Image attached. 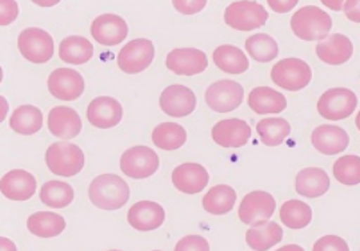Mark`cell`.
<instances>
[{
    "instance_id": "obj_25",
    "label": "cell",
    "mask_w": 360,
    "mask_h": 251,
    "mask_svg": "<svg viewBox=\"0 0 360 251\" xmlns=\"http://www.w3.org/2000/svg\"><path fill=\"white\" fill-rule=\"evenodd\" d=\"M248 107L257 114H282L287 108V99L270 87H257L248 95Z\"/></svg>"
},
{
    "instance_id": "obj_3",
    "label": "cell",
    "mask_w": 360,
    "mask_h": 251,
    "mask_svg": "<svg viewBox=\"0 0 360 251\" xmlns=\"http://www.w3.org/2000/svg\"><path fill=\"white\" fill-rule=\"evenodd\" d=\"M46 163L56 176L74 177L83 170L86 157L75 144L55 142L46 151Z\"/></svg>"
},
{
    "instance_id": "obj_35",
    "label": "cell",
    "mask_w": 360,
    "mask_h": 251,
    "mask_svg": "<svg viewBox=\"0 0 360 251\" xmlns=\"http://www.w3.org/2000/svg\"><path fill=\"white\" fill-rule=\"evenodd\" d=\"M245 50L257 63H270L279 55L278 43L267 34H255L247 39Z\"/></svg>"
},
{
    "instance_id": "obj_42",
    "label": "cell",
    "mask_w": 360,
    "mask_h": 251,
    "mask_svg": "<svg viewBox=\"0 0 360 251\" xmlns=\"http://www.w3.org/2000/svg\"><path fill=\"white\" fill-rule=\"evenodd\" d=\"M267 3L272 11L278 13H287L295 8L299 0H267Z\"/></svg>"
},
{
    "instance_id": "obj_27",
    "label": "cell",
    "mask_w": 360,
    "mask_h": 251,
    "mask_svg": "<svg viewBox=\"0 0 360 251\" xmlns=\"http://www.w3.org/2000/svg\"><path fill=\"white\" fill-rule=\"evenodd\" d=\"M212 59L219 69L229 75L245 74L250 67L245 52L231 44L219 46L212 53Z\"/></svg>"
},
{
    "instance_id": "obj_10",
    "label": "cell",
    "mask_w": 360,
    "mask_h": 251,
    "mask_svg": "<svg viewBox=\"0 0 360 251\" xmlns=\"http://www.w3.org/2000/svg\"><path fill=\"white\" fill-rule=\"evenodd\" d=\"M155 57L154 44L148 39H135L127 43L117 55V65L127 75H136L147 69Z\"/></svg>"
},
{
    "instance_id": "obj_24",
    "label": "cell",
    "mask_w": 360,
    "mask_h": 251,
    "mask_svg": "<svg viewBox=\"0 0 360 251\" xmlns=\"http://www.w3.org/2000/svg\"><path fill=\"white\" fill-rule=\"evenodd\" d=\"M330 177L321 168L303 169L296 176V191L307 198L321 197L330 190Z\"/></svg>"
},
{
    "instance_id": "obj_46",
    "label": "cell",
    "mask_w": 360,
    "mask_h": 251,
    "mask_svg": "<svg viewBox=\"0 0 360 251\" xmlns=\"http://www.w3.org/2000/svg\"><path fill=\"white\" fill-rule=\"evenodd\" d=\"M8 109H10L8 101L6 100L3 96H0V124L6 120V117L8 114Z\"/></svg>"
},
{
    "instance_id": "obj_29",
    "label": "cell",
    "mask_w": 360,
    "mask_h": 251,
    "mask_svg": "<svg viewBox=\"0 0 360 251\" xmlns=\"http://www.w3.org/2000/svg\"><path fill=\"white\" fill-rule=\"evenodd\" d=\"M43 126V114L34 105H20L10 117V128L13 132L31 136L38 133Z\"/></svg>"
},
{
    "instance_id": "obj_47",
    "label": "cell",
    "mask_w": 360,
    "mask_h": 251,
    "mask_svg": "<svg viewBox=\"0 0 360 251\" xmlns=\"http://www.w3.org/2000/svg\"><path fill=\"white\" fill-rule=\"evenodd\" d=\"M32 3H35L37 6H40V7H53V6H56V4H59L62 0H31Z\"/></svg>"
},
{
    "instance_id": "obj_32",
    "label": "cell",
    "mask_w": 360,
    "mask_h": 251,
    "mask_svg": "<svg viewBox=\"0 0 360 251\" xmlns=\"http://www.w3.org/2000/svg\"><path fill=\"white\" fill-rule=\"evenodd\" d=\"M39 198L44 205L52 209H63L71 205L75 198L72 186L63 181L52 179L46 182L39 193Z\"/></svg>"
},
{
    "instance_id": "obj_52",
    "label": "cell",
    "mask_w": 360,
    "mask_h": 251,
    "mask_svg": "<svg viewBox=\"0 0 360 251\" xmlns=\"http://www.w3.org/2000/svg\"><path fill=\"white\" fill-rule=\"evenodd\" d=\"M155 251H159V250H155Z\"/></svg>"
},
{
    "instance_id": "obj_11",
    "label": "cell",
    "mask_w": 360,
    "mask_h": 251,
    "mask_svg": "<svg viewBox=\"0 0 360 251\" xmlns=\"http://www.w3.org/2000/svg\"><path fill=\"white\" fill-rule=\"evenodd\" d=\"M245 97L243 87L233 80H219L206 90L207 105L218 114H229L242 105Z\"/></svg>"
},
{
    "instance_id": "obj_34",
    "label": "cell",
    "mask_w": 360,
    "mask_h": 251,
    "mask_svg": "<svg viewBox=\"0 0 360 251\" xmlns=\"http://www.w3.org/2000/svg\"><path fill=\"white\" fill-rule=\"evenodd\" d=\"M187 141V132L176 123H162L153 130V142L163 151H176Z\"/></svg>"
},
{
    "instance_id": "obj_15",
    "label": "cell",
    "mask_w": 360,
    "mask_h": 251,
    "mask_svg": "<svg viewBox=\"0 0 360 251\" xmlns=\"http://www.w3.org/2000/svg\"><path fill=\"white\" fill-rule=\"evenodd\" d=\"M166 65L175 75L193 76L206 71L208 60L203 50L196 48H176L168 53Z\"/></svg>"
},
{
    "instance_id": "obj_36",
    "label": "cell",
    "mask_w": 360,
    "mask_h": 251,
    "mask_svg": "<svg viewBox=\"0 0 360 251\" xmlns=\"http://www.w3.org/2000/svg\"><path fill=\"white\" fill-rule=\"evenodd\" d=\"M281 219L290 229H304L312 221V210L306 202L290 200L281 208Z\"/></svg>"
},
{
    "instance_id": "obj_39",
    "label": "cell",
    "mask_w": 360,
    "mask_h": 251,
    "mask_svg": "<svg viewBox=\"0 0 360 251\" xmlns=\"http://www.w3.org/2000/svg\"><path fill=\"white\" fill-rule=\"evenodd\" d=\"M312 251H349L348 243L338 236H324L318 239Z\"/></svg>"
},
{
    "instance_id": "obj_44",
    "label": "cell",
    "mask_w": 360,
    "mask_h": 251,
    "mask_svg": "<svg viewBox=\"0 0 360 251\" xmlns=\"http://www.w3.org/2000/svg\"><path fill=\"white\" fill-rule=\"evenodd\" d=\"M321 1L330 10L340 11V10H343V6H345L346 0H321Z\"/></svg>"
},
{
    "instance_id": "obj_20",
    "label": "cell",
    "mask_w": 360,
    "mask_h": 251,
    "mask_svg": "<svg viewBox=\"0 0 360 251\" xmlns=\"http://www.w3.org/2000/svg\"><path fill=\"white\" fill-rule=\"evenodd\" d=\"M127 219L129 225L138 231H153L163 225L166 212L158 202H136L131 206Z\"/></svg>"
},
{
    "instance_id": "obj_2",
    "label": "cell",
    "mask_w": 360,
    "mask_h": 251,
    "mask_svg": "<svg viewBox=\"0 0 360 251\" xmlns=\"http://www.w3.org/2000/svg\"><path fill=\"white\" fill-rule=\"evenodd\" d=\"M291 28L295 36L304 41L323 40L333 28V19L319 7L306 6L292 15Z\"/></svg>"
},
{
    "instance_id": "obj_50",
    "label": "cell",
    "mask_w": 360,
    "mask_h": 251,
    "mask_svg": "<svg viewBox=\"0 0 360 251\" xmlns=\"http://www.w3.org/2000/svg\"><path fill=\"white\" fill-rule=\"evenodd\" d=\"M1 81H3V69L0 67V84H1Z\"/></svg>"
},
{
    "instance_id": "obj_19",
    "label": "cell",
    "mask_w": 360,
    "mask_h": 251,
    "mask_svg": "<svg viewBox=\"0 0 360 251\" xmlns=\"http://www.w3.org/2000/svg\"><path fill=\"white\" fill-rule=\"evenodd\" d=\"M208 181L210 175L200 163H181L172 172L174 186L186 194L200 193L208 185Z\"/></svg>"
},
{
    "instance_id": "obj_21",
    "label": "cell",
    "mask_w": 360,
    "mask_h": 251,
    "mask_svg": "<svg viewBox=\"0 0 360 251\" xmlns=\"http://www.w3.org/2000/svg\"><path fill=\"white\" fill-rule=\"evenodd\" d=\"M311 142L319 153L326 156H335L347 149L349 137L343 128L324 124L314 129L311 135Z\"/></svg>"
},
{
    "instance_id": "obj_23",
    "label": "cell",
    "mask_w": 360,
    "mask_h": 251,
    "mask_svg": "<svg viewBox=\"0 0 360 251\" xmlns=\"http://www.w3.org/2000/svg\"><path fill=\"white\" fill-rule=\"evenodd\" d=\"M354 53L352 41L342 34H333L321 40L316 46V55L323 63L342 65L347 63Z\"/></svg>"
},
{
    "instance_id": "obj_37",
    "label": "cell",
    "mask_w": 360,
    "mask_h": 251,
    "mask_svg": "<svg viewBox=\"0 0 360 251\" xmlns=\"http://www.w3.org/2000/svg\"><path fill=\"white\" fill-rule=\"evenodd\" d=\"M334 177L343 185L354 186L360 184V157L348 154L338 158L333 168Z\"/></svg>"
},
{
    "instance_id": "obj_26",
    "label": "cell",
    "mask_w": 360,
    "mask_h": 251,
    "mask_svg": "<svg viewBox=\"0 0 360 251\" xmlns=\"http://www.w3.org/2000/svg\"><path fill=\"white\" fill-rule=\"evenodd\" d=\"M65 219L60 214L52 212H38L28 217L27 229L31 234L40 238L58 237L65 231Z\"/></svg>"
},
{
    "instance_id": "obj_49",
    "label": "cell",
    "mask_w": 360,
    "mask_h": 251,
    "mask_svg": "<svg viewBox=\"0 0 360 251\" xmlns=\"http://www.w3.org/2000/svg\"><path fill=\"white\" fill-rule=\"evenodd\" d=\"M355 124H356L358 129L360 130V111L359 114H358V116H356V118H355Z\"/></svg>"
},
{
    "instance_id": "obj_40",
    "label": "cell",
    "mask_w": 360,
    "mask_h": 251,
    "mask_svg": "<svg viewBox=\"0 0 360 251\" xmlns=\"http://www.w3.org/2000/svg\"><path fill=\"white\" fill-rule=\"evenodd\" d=\"M19 6L16 0H0V25H10L18 19Z\"/></svg>"
},
{
    "instance_id": "obj_18",
    "label": "cell",
    "mask_w": 360,
    "mask_h": 251,
    "mask_svg": "<svg viewBox=\"0 0 360 251\" xmlns=\"http://www.w3.org/2000/svg\"><path fill=\"white\" fill-rule=\"evenodd\" d=\"M123 117V107L110 96H101L91 101L87 118L91 126L99 129H110L117 126Z\"/></svg>"
},
{
    "instance_id": "obj_16",
    "label": "cell",
    "mask_w": 360,
    "mask_h": 251,
    "mask_svg": "<svg viewBox=\"0 0 360 251\" xmlns=\"http://www.w3.org/2000/svg\"><path fill=\"white\" fill-rule=\"evenodd\" d=\"M159 102L165 114L180 118L190 116L195 111L196 96L188 87L174 84L162 92Z\"/></svg>"
},
{
    "instance_id": "obj_1",
    "label": "cell",
    "mask_w": 360,
    "mask_h": 251,
    "mask_svg": "<svg viewBox=\"0 0 360 251\" xmlns=\"http://www.w3.org/2000/svg\"><path fill=\"white\" fill-rule=\"evenodd\" d=\"M89 196L90 201L102 210H119L129 202V184L116 175H101L91 182Z\"/></svg>"
},
{
    "instance_id": "obj_28",
    "label": "cell",
    "mask_w": 360,
    "mask_h": 251,
    "mask_svg": "<svg viewBox=\"0 0 360 251\" xmlns=\"http://www.w3.org/2000/svg\"><path fill=\"white\" fill-rule=\"evenodd\" d=\"M283 239V229L276 222L251 227L245 233L247 245L255 251H267Z\"/></svg>"
},
{
    "instance_id": "obj_4",
    "label": "cell",
    "mask_w": 360,
    "mask_h": 251,
    "mask_svg": "<svg viewBox=\"0 0 360 251\" xmlns=\"http://www.w3.org/2000/svg\"><path fill=\"white\" fill-rule=\"evenodd\" d=\"M269 20V13L257 1L239 0L233 1L224 13V22L235 31H254L262 28Z\"/></svg>"
},
{
    "instance_id": "obj_22",
    "label": "cell",
    "mask_w": 360,
    "mask_h": 251,
    "mask_svg": "<svg viewBox=\"0 0 360 251\" xmlns=\"http://www.w3.org/2000/svg\"><path fill=\"white\" fill-rule=\"evenodd\" d=\"M82 118L74 108L55 107L49 114V129L55 137L71 140L82 132Z\"/></svg>"
},
{
    "instance_id": "obj_9",
    "label": "cell",
    "mask_w": 360,
    "mask_h": 251,
    "mask_svg": "<svg viewBox=\"0 0 360 251\" xmlns=\"http://www.w3.org/2000/svg\"><path fill=\"white\" fill-rule=\"evenodd\" d=\"M159 157L156 151L148 147H134L123 153L120 158V170L123 175L143 179L154 176L159 169Z\"/></svg>"
},
{
    "instance_id": "obj_43",
    "label": "cell",
    "mask_w": 360,
    "mask_h": 251,
    "mask_svg": "<svg viewBox=\"0 0 360 251\" xmlns=\"http://www.w3.org/2000/svg\"><path fill=\"white\" fill-rule=\"evenodd\" d=\"M343 11L348 20L354 23H360V0H346Z\"/></svg>"
},
{
    "instance_id": "obj_17",
    "label": "cell",
    "mask_w": 360,
    "mask_h": 251,
    "mask_svg": "<svg viewBox=\"0 0 360 251\" xmlns=\"http://www.w3.org/2000/svg\"><path fill=\"white\" fill-rule=\"evenodd\" d=\"M37 178L23 169H15L0 179V191L10 201H28L37 191Z\"/></svg>"
},
{
    "instance_id": "obj_30",
    "label": "cell",
    "mask_w": 360,
    "mask_h": 251,
    "mask_svg": "<svg viewBox=\"0 0 360 251\" xmlns=\"http://www.w3.org/2000/svg\"><path fill=\"white\" fill-rule=\"evenodd\" d=\"M94 56V46L83 36H68L59 46V57L67 64L82 65L89 63Z\"/></svg>"
},
{
    "instance_id": "obj_41",
    "label": "cell",
    "mask_w": 360,
    "mask_h": 251,
    "mask_svg": "<svg viewBox=\"0 0 360 251\" xmlns=\"http://www.w3.org/2000/svg\"><path fill=\"white\" fill-rule=\"evenodd\" d=\"M172 4L178 13L183 15H195L205 10L207 0H172Z\"/></svg>"
},
{
    "instance_id": "obj_38",
    "label": "cell",
    "mask_w": 360,
    "mask_h": 251,
    "mask_svg": "<svg viewBox=\"0 0 360 251\" xmlns=\"http://www.w3.org/2000/svg\"><path fill=\"white\" fill-rule=\"evenodd\" d=\"M174 251H210V243L202 236H186L176 243Z\"/></svg>"
},
{
    "instance_id": "obj_14",
    "label": "cell",
    "mask_w": 360,
    "mask_h": 251,
    "mask_svg": "<svg viewBox=\"0 0 360 251\" xmlns=\"http://www.w3.org/2000/svg\"><path fill=\"white\" fill-rule=\"evenodd\" d=\"M251 126L240 118L221 120L212 128L211 136L219 147L227 149H238L245 147L251 137Z\"/></svg>"
},
{
    "instance_id": "obj_31",
    "label": "cell",
    "mask_w": 360,
    "mask_h": 251,
    "mask_svg": "<svg viewBox=\"0 0 360 251\" xmlns=\"http://www.w3.org/2000/svg\"><path fill=\"white\" fill-rule=\"evenodd\" d=\"M236 202V191L230 185H217L207 191L202 203L207 213L223 215L230 213Z\"/></svg>"
},
{
    "instance_id": "obj_45",
    "label": "cell",
    "mask_w": 360,
    "mask_h": 251,
    "mask_svg": "<svg viewBox=\"0 0 360 251\" xmlns=\"http://www.w3.org/2000/svg\"><path fill=\"white\" fill-rule=\"evenodd\" d=\"M0 251H18V247L11 239L0 237Z\"/></svg>"
},
{
    "instance_id": "obj_13",
    "label": "cell",
    "mask_w": 360,
    "mask_h": 251,
    "mask_svg": "<svg viewBox=\"0 0 360 251\" xmlns=\"http://www.w3.org/2000/svg\"><path fill=\"white\" fill-rule=\"evenodd\" d=\"M91 35L99 44L114 47L127 39L129 25L115 13H103L92 22Z\"/></svg>"
},
{
    "instance_id": "obj_7",
    "label": "cell",
    "mask_w": 360,
    "mask_h": 251,
    "mask_svg": "<svg viewBox=\"0 0 360 251\" xmlns=\"http://www.w3.org/2000/svg\"><path fill=\"white\" fill-rule=\"evenodd\" d=\"M18 48L22 56L31 63H49L53 56V39L47 31L31 27L20 32Z\"/></svg>"
},
{
    "instance_id": "obj_33",
    "label": "cell",
    "mask_w": 360,
    "mask_h": 251,
    "mask_svg": "<svg viewBox=\"0 0 360 251\" xmlns=\"http://www.w3.org/2000/svg\"><path fill=\"white\" fill-rule=\"evenodd\" d=\"M257 132L266 147H279L291 133V126L282 117H269L257 123Z\"/></svg>"
},
{
    "instance_id": "obj_48",
    "label": "cell",
    "mask_w": 360,
    "mask_h": 251,
    "mask_svg": "<svg viewBox=\"0 0 360 251\" xmlns=\"http://www.w3.org/2000/svg\"><path fill=\"white\" fill-rule=\"evenodd\" d=\"M276 251H304V249L297 246V245H287V246H283V247H281Z\"/></svg>"
},
{
    "instance_id": "obj_12",
    "label": "cell",
    "mask_w": 360,
    "mask_h": 251,
    "mask_svg": "<svg viewBox=\"0 0 360 251\" xmlns=\"http://www.w3.org/2000/svg\"><path fill=\"white\" fill-rule=\"evenodd\" d=\"M49 90L53 97L63 101L77 100L86 89L83 76L71 68H58L49 76Z\"/></svg>"
},
{
    "instance_id": "obj_6",
    "label": "cell",
    "mask_w": 360,
    "mask_h": 251,
    "mask_svg": "<svg viewBox=\"0 0 360 251\" xmlns=\"http://www.w3.org/2000/svg\"><path fill=\"white\" fill-rule=\"evenodd\" d=\"M275 210L276 201L274 196L263 190H255L245 196L243 201L240 202L239 218L245 225L262 226L270 222Z\"/></svg>"
},
{
    "instance_id": "obj_8",
    "label": "cell",
    "mask_w": 360,
    "mask_h": 251,
    "mask_svg": "<svg viewBox=\"0 0 360 251\" xmlns=\"http://www.w3.org/2000/svg\"><path fill=\"white\" fill-rule=\"evenodd\" d=\"M358 107L356 95L348 88L326 90L318 101V112L326 120L339 121L349 117Z\"/></svg>"
},
{
    "instance_id": "obj_51",
    "label": "cell",
    "mask_w": 360,
    "mask_h": 251,
    "mask_svg": "<svg viewBox=\"0 0 360 251\" xmlns=\"http://www.w3.org/2000/svg\"><path fill=\"white\" fill-rule=\"evenodd\" d=\"M110 251H120V250H110Z\"/></svg>"
},
{
    "instance_id": "obj_5",
    "label": "cell",
    "mask_w": 360,
    "mask_h": 251,
    "mask_svg": "<svg viewBox=\"0 0 360 251\" xmlns=\"http://www.w3.org/2000/svg\"><path fill=\"white\" fill-rule=\"evenodd\" d=\"M271 79L278 87L296 92L309 86L312 79V71L304 60L290 57L281 60L272 67Z\"/></svg>"
}]
</instances>
